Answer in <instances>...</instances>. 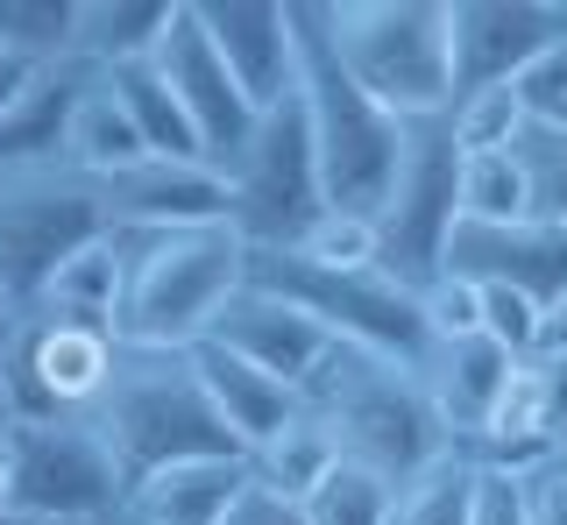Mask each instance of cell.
Returning <instances> with one entry per match:
<instances>
[{
  "label": "cell",
  "instance_id": "obj_1",
  "mask_svg": "<svg viewBox=\"0 0 567 525\" xmlns=\"http://www.w3.org/2000/svg\"><path fill=\"white\" fill-rule=\"evenodd\" d=\"M298 405L319 419V433L333 441L341 462L383 476L390 490L412 483L419 469H433L454 447L412 362L354 348V341H333L319 356V370L298 383Z\"/></svg>",
  "mask_w": 567,
  "mask_h": 525
},
{
  "label": "cell",
  "instance_id": "obj_2",
  "mask_svg": "<svg viewBox=\"0 0 567 525\" xmlns=\"http://www.w3.org/2000/svg\"><path fill=\"white\" fill-rule=\"evenodd\" d=\"M128 285H121V341L135 348H199L220 327L227 299L248 285V241L227 220L135 235L114 227Z\"/></svg>",
  "mask_w": 567,
  "mask_h": 525
},
{
  "label": "cell",
  "instance_id": "obj_3",
  "mask_svg": "<svg viewBox=\"0 0 567 525\" xmlns=\"http://www.w3.org/2000/svg\"><path fill=\"white\" fill-rule=\"evenodd\" d=\"M298 8V107L312 128V164H319V192H327L333 214H383L390 185H398V156H404V128L412 121L383 114L362 93L341 58L327 43L319 22V0H291Z\"/></svg>",
  "mask_w": 567,
  "mask_h": 525
},
{
  "label": "cell",
  "instance_id": "obj_4",
  "mask_svg": "<svg viewBox=\"0 0 567 525\" xmlns=\"http://www.w3.org/2000/svg\"><path fill=\"white\" fill-rule=\"evenodd\" d=\"M93 433L106 441V454L121 462V476L150 483L156 469L199 462V454H241V441L220 426L199 370H192V348H135L121 341L114 383L93 412Z\"/></svg>",
  "mask_w": 567,
  "mask_h": 525
},
{
  "label": "cell",
  "instance_id": "obj_5",
  "mask_svg": "<svg viewBox=\"0 0 567 525\" xmlns=\"http://www.w3.org/2000/svg\"><path fill=\"white\" fill-rule=\"evenodd\" d=\"M341 72L398 121L454 107V0H319Z\"/></svg>",
  "mask_w": 567,
  "mask_h": 525
},
{
  "label": "cell",
  "instance_id": "obj_6",
  "mask_svg": "<svg viewBox=\"0 0 567 525\" xmlns=\"http://www.w3.org/2000/svg\"><path fill=\"white\" fill-rule=\"evenodd\" d=\"M106 199L71 164H0V291L35 306L50 277L106 235Z\"/></svg>",
  "mask_w": 567,
  "mask_h": 525
},
{
  "label": "cell",
  "instance_id": "obj_7",
  "mask_svg": "<svg viewBox=\"0 0 567 525\" xmlns=\"http://www.w3.org/2000/svg\"><path fill=\"white\" fill-rule=\"evenodd\" d=\"M248 285L291 299L306 320H319L333 341L354 348H377V356H398L419 370V356L433 348L425 334V312L419 291L398 285L390 270H319L298 249H248Z\"/></svg>",
  "mask_w": 567,
  "mask_h": 525
},
{
  "label": "cell",
  "instance_id": "obj_8",
  "mask_svg": "<svg viewBox=\"0 0 567 525\" xmlns=\"http://www.w3.org/2000/svg\"><path fill=\"white\" fill-rule=\"evenodd\" d=\"M220 178H227V227H235L248 249H298L306 241V227L327 214V192H319L312 128H306L298 93L262 107L248 150Z\"/></svg>",
  "mask_w": 567,
  "mask_h": 525
},
{
  "label": "cell",
  "instance_id": "obj_9",
  "mask_svg": "<svg viewBox=\"0 0 567 525\" xmlns=\"http://www.w3.org/2000/svg\"><path fill=\"white\" fill-rule=\"evenodd\" d=\"M8 504L35 525H114L128 512V476L93 433V419H14Z\"/></svg>",
  "mask_w": 567,
  "mask_h": 525
},
{
  "label": "cell",
  "instance_id": "obj_10",
  "mask_svg": "<svg viewBox=\"0 0 567 525\" xmlns=\"http://www.w3.org/2000/svg\"><path fill=\"white\" fill-rule=\"evenodd\" d=\"M461 227V150L440 121H412L404 128V156H398V185H390L383 214H377V241H383V270L398 285L425 291L447 270V241Z\"/></svg>",
  "mask_w": 567,
  "mask_h": 525
},
{
  "label": "cell",
  "instance_id": "obj_11",
  "mask_svg": "<svg viewBox=\"0 0 567 525\" xmlns=\"http://www.w3.org/2000/svg\"><path fill=\"white\" fill-rule=\"evenodd\" d=\"M121 362V334L93 320H64V312H22L0 383H8L14 419H85L106 398Z\"/></svg>",
  "mask_w": 567,
  "mask_h": 525
},
{
  "label": "cell",
  "instance_id": "obj_12",
  "mask_svg": "<svg viewBox=\"0 0 567 525\" xmlns=\"http://www.w3.org/2000/svg\"><path fill=\"white\" fill-rule=\"evenodd\" d=\"M150 64L164 72V85L177 93V107H185L192 135H199L206 164L227 171L235 156L248 150V135H256L262 107L235 85V72H227V58L213 50L206 22H199V0H177V22L164 29V43L150 50Z\"/></svg>",
  "mask_w": 567,
  "mask_h": 525
},
{
  "label": "cell",
  "instance_id": "obj_13",
  "mask_svg": "<svg viewBox=\"0 0 567 525\" xmlns=\"http://www.w3.org/2000/svg\"><path fill=\"white\" fill-rule=\"evenodd\" d=\"M554 43H567V0H454V100L518 85Z\"/></svg>",
  "mask_w": 567,
  "mask_h": 525
},
{
  "label": "cell",
  "instance_id": "obj_14",
  "mask_svg": "<svg viewBox=\"0 0 567 525\" xmlns=\"http://www.w3.org/2000/svg\"><path fill=\"white\" fill-rule=\"evenodd\" d=\"M199 22L256 107L298 93V8L291 0H199Z\"/></svg>",
  "mask_w": 567,
  "mask_h": 525
},
{
  "label": "cell",
  "instance_id": "obj_15",
  "mask_svg": "<svg viewBox=\"0 0 567 525\" xmlns=\"http://www.w3.org/2000/svg\"><path fill=\"white\" fill-rule=\"evenodd\" d=\"M106 220L135 235H171V227H206L227 220V178L199 156H142L135 171L100 185Z\"/></svg>",
  "mask_w": 567,
  "mask_h": 525
},
{
  "label": "cell",
  "instance_id": "obj_16",
  "mask_svg": "<svg viewBox=\"0 0 567 525\" xmlns=\"http://www.w3.org/2000/svg\"><path fill=\"white\" fill-rule=\"evenodd\" d=\"M447 270L483 277V285H518L525 299L554 306L567 291V227L560 220H511V227L461 220L447 241Z\"/></svg>",
  "mask_w": 567,
  "mask_h": 525
},
{
  "label": "cell",
  "instance_id": "obj_17",
  "mask_svg": "<svg viewBox=\"0 0 567 525\" xmlns=\"http://www.w3.org/2000/svg\"><path fill=\"white\" fill-rule=\"evenodd\" d=\"M206 341H220L227 356H241V362H256V370L284 377L291 391L319 370V356L333 348L327 327L306 320V312H298L291 299H277V291H262V285H241L235 299H227L220 327H213Z\"/></svg>",
  "mask_w": 567,
  "mask_h": 525
},
{
  "label": "cell",
  "instance_id": "obj_18",
  "mask_svg": "<svg viewBox=\"0 0 567 525\" xmlns=\"http://www.w3.org/2000/svg\"><path fill=\"white\" fill-rule=\"evenodd\" d=\"M518 362H525V356L496 348L489 334L433 341V348L419 356V383H425V398H433V412H440V426H447L454 447H468L475 433L489 426V412H496V398H504V383H511V370H518Z\"/></svg>",
  "mask_w": 567,
  "mask_h": 525
},
{
  "label": "cell",
  "instance_id": "obj_19",
  "mask_svg": "<svg viewBox=\"0 0 567 525\" xmlns=\"http://www.w3.org/2000/svg\"><path fill=\"white\" fill-rule=\"evenodd\" d=\"M192 370H199L213 412H220V426L241 441V454L270 447L277 433L298 419V391H291V383L270 377V370H256V362H241V356H227L220 341H199V348H192Z\"/></svg>",
  "mask_w": 567,
  "mask_h": 525
},
{
  "label": "cell",
  "instance_id": "obj_20",
  "mask_svg": "<svg viewBox=\"0 0 567 525\" xmlns=\"http://www.w3.org/2000/svg\"><path fill=\"white\" fill-rule=\"evenodd\" d=\"M248 483H256L248 454H199V462L156 469L150 483H135L128 518H142V525H227V512L241 504Z\"/></svg>",
  "mask_w": 567,
  "mask_h": 525
},
{
  "label": "cell",
  "instance_id": "obj_21",
  "mask_svg": "<svg viewBox=\"0 0 567 525\" xmlns=\"http://www.w3.org/2000/svg\"><path fill=\"white\" fill-rule=\"evenodd\" d=\"M100 72L79 58L64 64H43L22 100H14L8 114H0V164H64V135H71V114H79L85 85H93Z\"/></svg>",
  "mask_w": 567,
  "mask_h": 525
},
{
  "label": "cell",
  "instance_id": "obj_22",
  "mask_svg": "<svg viewBox=\"0 0 567 525\" xmlns=\"http://www.w3.org/2000/svg\"><path fill=\"white\" fill-rule=\"evenodd\" d=\"M171 22L177 0H79L71 8V58L93 72H121V64L150 58Z\"/></svg>",
  "mask_w": 567,
  "mask_h": 525
},
{
  "label": "cell",
  "instance_id": "obj_23",
  "mask_svg": "<svg viewBox=\"0 0 567 525\" xmlns=\"http://www.w3.org/2000/svg\"><path fill=\"white\" fill-rule=\"evenodd\" d=\"M142 156H150V143H142V128H135L128 100H121V93H114V79L100 72L93 85H85L79 114H71L64 164H71V171H85L93 185H106V178H121V171H135Z\"/></svg>",
  "mask_w": 567,
  "mask_h": 525
},
{
  "label": "cell",
  "instance_id": "obj_24",
  "mask_svg": "<svg viewBox=\"0 0 567 525\" xmlns=\"http://www.w3.org/2000/svg\"><path fill=\"white\" fill-rule=\"evenodd\" d=\"M121 285H128V262H121V241L106 227L93 249H79L50 277V291L29 312H64V320H93V327H114L121 334Z\"/></svg>",
  "mask_w": 567,
  "mask_h": 525
},
{
  "label": "cell",
  "instance_id": "obj_25",
  "mask_svg": "<svg viewBox=\"0 0 567 525\" xmlns=\"http://www.w3.org/2000/svg\"><path fill=\"white\" fill-rule=\"evenodd\" d=\"M390 525H483V469L461 447H447L433 469H419L412 483H398Z\"/></svg>",
  "mask_w": 567,
  "mask_h": 525
},
{
  "label": "cell",
  "instance_id": "obj_26",
  "mask_svg": "<svg viewBox=\"0 0 567 525\" xmlns=\"http://www.w3.org/2000/svg\"><path fill=\"white\" fill-rule=\"evenodd\" d=\"M248 469H256V483H262V490H284V497H298V504H306L312 490L327 483L333 469H341V454H333V441L319 433V419H312L306 405H298V419L277 433L270 447H256V454H248Z\"/></svg>",
  "mask_w": 567,
  "mask_h": 525
},
{
  "label": "cell",
  "instance_id": "obj_27",
  "mask_svg": "<svg viewBox=\"0 0 567 525\" xmlns=\"http://www.w3.org/2000/svg\"><path fill=\"white\" fill-rule=\"evenodd\" d=\"M106 79H114V93L128 100V114H135L142 143H150V156H199V164H206V150H199V135H192L185 107H177V93L164 85V72H156L150 58L121 64V72H106Z\"/></svg>",
  "mask_w": 567,
  "mask_h": 525
},
{
  "label": "cell",
  "instance_id": "obj_28",
  "mask_svg": "<svg viewBox=\"0 0 567 525\" xmlns=\"http://www.w3.org/2000/svg\"><path fill=\"white\" fill-rule=\"evenodd\" d=\"M525 128H532V114H525L518 85H483V93H461L447 107V135L461 156H504V150H518Z\"/></svg>",
  "mask_w": 567,
  "mask_h": 525
},
{
  "label": "cell",
  "instance_id": "obj_29",
  "mask_svg": "<svg viewBox=\"0 0 567 525\" xmlns=\"http://www.w3.org/2000/svg\"><path fill=\"white\" fill-rule=\"evenodd\" d=\"M461 220L475 227H511V220H532V199H525V171L518 156H461Z\"/></svg>",
  "mask_w": 567,
  "mask_h": 525
},
{
  "label": "cell",
  "instance_id": "obj_30",
  "mask_svg": "<svg viewBox=\"0 0 567 525\" xmlns=\"http://www.w3.org/2000/svg\"><path fill=\"white\" fill-rule=\"evenodd\" d=\"M71 8L79 0H0V50H14L22 64H64Z\"/></svg>",
  "mask_w": 567,
  "mask_h": 525
},
{
  "label": "cell",
  "instance_id": "obj_31",
  "mask_svg": "<svg viewBox=\"0 0 567 525\" xmlns=\"http://www.w3.org/2000/svg\"><path fill=\"white\" fill-rule=\"evenodd\" d=\"M390 504H398V490L383 476H369V469L341 462L327 483L306 497V518L312 525H390Z\"/></svg>",
  "mask_w": 567,
  "mask_h": 525
},
{
  "label": "cell",
  "instance_id": "obj_32",
  "mask_svg": "<svg viewBox=\"0 0 567 525\" xmlns=\"http://www.w3.org/2000/svg\"><path fill=\"white\" fill-rule=\"evenodd\" d=\"M298 256L319 262V270H383V241H377V220L369 214H319L298 241Z\"/></svg>",
  "mask_w": 567,
  "mask_h": 525
},
{
  "label": "cell",
  "instance_id": "obj_33",
  "mask_svg": "<svg viewBox=\"0 0 567 525\" xmlns=\"http://www.w3.org/2000/svg\"><path fill=\"white\" fill-rule=\"evenodd\" d=\"M511 156H518V171H525L532 220H560L567 227V135L560 128H525Z\"/></svg>",
  "mask_w": 567,
  "mask_h": 525
},
{
  "label": "cell",
  "instance_id": "obj_34",
  "mask_svg": "<svg viewBox=\"0 0 567 525\" xmlns=\"http://www.w3.org/2000/svg\"><path fill=\"white\" fill-rule=\"evenodd\" d=\"M419 312H425V334L433 341L483 334V291H475V277H461V270H440L433 285L419 291Z\"/></svg>",
  "mask_w": 567,
  "mask_h": 525
},
{
  "label": "cell",
  "instance_id": "obj_35",
  "mask_svg": "<svg viewBox=\"0 0 567 525\" xmlns=\"http://www.w3.org/2000/svg\"><path fill=\"white\" fill-rule=\"evenodd\" d=\"M475 291H483V334L496 341V348H511V356H532L539 348V299H525L518 285H483L475 277Z\"/></svg>",
  "mask_w": 567,
  "mask_h": 525
},
{
  "label": "cell",
  "instance_id": "obj_36",
  "mask_svg": "<svg viewBox=\"0 0 567 525\" xmlns=\"http://www.w3.org/2000/svg\"><path fill=\"white\" fill-rule=\"evenodd\" d=\"M518 100L532 114V128H560L567 135V43H554L539 64L518 79Z\"/></svg>",
  "mask_w": 567,
  "mask_h": 525
},
{
  "label": "cell",
  "instance_id": "obj_37",
  "mask_svg": "<svg viewBox=\"0 0 567 525\" xmlns=\"http://www.w3.org/2000/svg\"><path fill=\"white\" fill-rule=\"evenodd\" d=\"M518 483V518L525 525H567V462L560 454H546V462H532Z\"/></svg>",
  "mask_w": 567,
  "mask_h": 525
},
{
  "label": "cell",
  "instance_id": "obj_38",
  "mask_svg": "<svg viewBox=\"0 0 567 525\" xmlns=\"http://www.w3.org/2000/svg\"><path fill=\"white\" fill-rule=\"evenodd\" d=\"M227 525H312V518H306V504H298V497L248 483V490H241V504L227 512Z\"/></svg>",
  "mask_w": 567,
  "mask_h": 525
},
{
  "label": "cell",
  "instance_id": "obj_39",
  "mask_svg": "<svg viewBox=\"0 0 567 525\" xmlns=\"http://www.w3.org/2000/svg\"><path fill=\"white\" fill-rule=\"evenodd\" d=\"M532 356H567V291L539 312V348H532Z\"/></svg>",
  "mask_w": 567,
  "mask_h": 525
},
{
  "label": "cell",
  "instance_id": "obj_40",
  "mask_svg": "<svg viewBox=\"0 0 567 525\" xmlns=\"http://www.w3.org/2000/svg\"><path fill=\"white\" fill-rule=\"evenodd\" d=\"M35 72H43V64H22L14 50H0V114H8L14 100H22V85H29Z\"/></svg>",
  "mask_w": 567,
  "mask_h": 525
},
{
  "label": "cell",
  "instance_id": "obj_41",
  "mask_svg": "<svg viewBox=\"0 0 567 525\" xmlns=\"http://www.w3.org/2000/svg\"><path fill=\"white\" fill-rule=\"evenodd\" d=\"M546 370V405H554V433L567 426V356H539Z\"/></svg>",
  "mask_w": 567,
  "mask_h": 525
},
{
  "label": "cell",
  "instance_id": "obj_42",
  "mask_svg": "<svg viewBox=\"0 0 567 525\" xmlns=\"http://www.w3.org/2000/svg\"><path fill=\"white\" fill-rule=\"evenodd\" d=\"M14 334H22V306L0 291V362H8V348H14Z\"/></svg>",
  "mask_w": 567,
  "mask_h": 525
},
{
  "label": "cell",
  "instance_id": "obj_43",
  "mask_svg": "<svg viewBox=\"0 0 567 525\" xmlns=\"http://www.w3.org/2000/svg\"><path fill=\"white\" fill-rule=\"evenodd\" d=\"M14 490V426H0V504H8Z\"/></svg>",
  "mask_w": 567,
  "mask_h": 525
},
{
  "label": "cell",
  "instance_id": "obj_44",
  "mask_svg": "<svg viewBox=\"0 0 567 525\" xmlns=\"http://www.w3.org/2000/svg\"><path fill=\"white\" fill-rule=\"evenodd\" d=\"M0 525H35L29 512H14V504H0Z\"/></svg>",
  "mask_w": 567,
  "mask_h": 525
},
{
  "label": "cell",
  "instance_id": "obj_45",
  "mask_svg": "<svg viewBox=\"0 0 567 525\" xmlns=\"http://www.w3.org/2000/svg\"><path fill=\"white\" fill-rule=\"evenodd\" d=\"M0 426H14V412H8V383H0Z\"/></svg>",
  "mask_w": 567,
  "mask_h": 525
},
{
  "label": "cell",
  "instance_id": "obj_46",
  "mask_svg": "<svg viewBox=\"0 0 567 525\" xmlns=\"http://www.w3.org/2000/svg\"><path fill=\"white\" fill-rule=\"evenodd\" d=\"M554 454H560V462H567V426H560V433H554Z\"/></svg>",
  "mask_w": 567,
  "mask_h": 525
},
{
  "label": "cell",
  "instance_id": "obj_47",
  "mask_svg": "<svg viewBox=\"0 0 567 525\" xmlns=\"http://www.w3.org/2000/svg\"><path fill=\"white\" fill-rule=\"evenodd\" d=\"M114 525H142V518H128V512H121V518H114Z\"/></svg>",
  "mask_w": 567,
  "mask_h": 525
}]
</instances>
